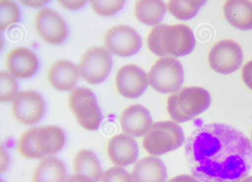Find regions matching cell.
Returning a JSON list of instances; mask_svg holds the SVG:
<instances>
[{
	"label": "cell",
	"mask_w": 252,
	"mask_h": 182,
	"mask_svg": "<svg viewBox=\"0 0 252 182\" xmlns=\"http://www.w3.org/2000/svg\"><path fill=\"white\" fill-rule=\"evenodd\" d=\"M242 78L245 84L252 89V60L248 61L242 69Z\"/></svg>",
	"instance_id": "obj_29"
},
{
	"label": "cell",
	"mask_w": 252,
	"mask_h": 182,
	"mask_svg": "<svg viewBox=\"0 0 252 182\" xmlns=\"http://www.w3.org/2000/svg\"><path fill=\"white\" fill-rule=\"evenodd\" d=\"M185 140L181 126L173 121L153 122L144 136L142 146L152 155H161L180 148Z\"/></svg>",
	"instance_id": "obj_4"
},
{
	"label": "cell",
	"mask_w": 252,
	"mask_h": 182,
	"mask_svg": "<svg viewBox=\"0 0 252 182\" xmlns=\"http://www.w3.org/2000/svg\"><path fill=\"white\" fill-rule=\"evenodd\" d=\"M5 62L9 72L18 79L32 77L38 70L39 65L36 55L25 47H17L9 51Z\"/></svg>",
	"instance_id": "obj_13"
},
{
	"label": "cell",
	"mask_w": 252,
	"mask_h": 182,
	"mask_svg": "<svg viewBox=\"0 0 252 182\" xmlns=\"http://www.w3.org/2000/svg\"><path fill=\"white\" fill-rule=\"evenodd\" d=\"M147 43L150 51L158 57H179L192 51L195 39L192 30L186 25L159 24L153 28Z\"/></svg>",
	"instance_id": "obj_2"
},
{
	"label": "cell",
	"mask_w": 252,
	"mask_h": 182,
	"mask_svg": "<svg viewBox=\"0 0 252 182\" xmlns=\"http://www.w3.org/2000/svg\"><path fill=\"white\" fill-rule=\"evenodd\" d=\"M184 69L180 61L171 57L159 58L148 73L149 83L161 93H174L184 82Z\"/></svg>",
	"instance_id": "obj_6"
},
{
	"label": "cell",
	"mask_w": 252,
	"mask_h": 182,
	"mask_svg": "<svg viewBox=\"0 0 252 182\" xmlns=\"http://www.w3.org/2000/svg\"><path fill=\"white\" fill-rule=\"evenodd\" d=\"M125 0H91L93 9L103 16H112L124 7Z\"/></svg>",
	"instance_id": "obj_27"
},
{
	"label": "cell",
	"mask_w": 252,
	"mask_h": 182,
	"mask_svg": "<svg viewBox=\"0 0 252 182\" xmlns=\"http://www.w3.org/2000/svg\"><path fill=\"white\" fill-rule=\"evenodd\" d=\"M12 114L20 123L33 125L43 117L46 105L43 97L37 91L28 90L18 91L11 101Z\"/></svg>",
	"instance_id": "obj_8"
},
{
	"label": "cell",
	"mask_w": 252,
	"mask_h": 182,
	"mask_svg": "<svg viewBox=\"0 0 252 182\" xmlns=\"http://www.w3.org/2000/svg\"><path fill=\"white\" fill-rule=\"evenodd\" d=\"M73 168L75 174L85 176L92 182L100 181L103 173L98 158L92 151L87 149H82L76 154Z\"/></svg>",
	"instance_id": "obj_21"
},
{
	"label": "cell",
	"mask_w": 252,
	"mask_h": 182,
	"mask_svg": "<svg viewBox=\"0 0 252 182\" xmlns=\"http://www.w3.org/2000/svg\"><path fill=\"white\" fill-rule=\"evenodd\" d=\"M107 154L117 166L126 167L134 164L138 155V147L134 138L125 133L113 137L109 141Z\"/></svg>",
	"instance_id": "obj_14"
},
{
	"label": "cell",
	"mask_w": 252,
	"mask_h": 182,
	"mask_svg": "<svg viewBox=\"0 0 252 182\" xmlns=\"http://www.w3.org/2000/svg\"><path fill=\"white\" fill-rule=\"evenodd\" d=\"M34 24L40 37L51 44H60L67 36L68 27L65 21L50 8L42 7L37 12Z\"/></svg>",
	"instance_id": "obj_11"
},
{
	"label": "cell",
	"mask_w": 252,
	"mask_h": 182,
	"mask_svg": "<svg viewBox=\"0 0 252 182\" xmlns=\"http://www.w3.org/2000/svg\"><path fill=\"white\" fill-rule=\"evenodd\" d=\"M49 0H20V2L25 5L32 7H40L44 5Z\"/></svg>",
	"instance_id": "obj_34"
},
{
	"label": "cell",
	"mask_w": 252,
	"mask_h": 182,
	"mask_svg": "<svg viewBox=\"0 0 252 182\" xmlns=\"http://www.w3.org/2000/svg\"><path fill=\"white\" fill-rule=\"evenodd\" d=\"M208 60L210 66L216 72L227 74L241 66L243 54L240 46L230 39L221 40L211 49Z\"/></svg>",
	"instance_id": "obj_10"
},
{
	"label": "cell",
	"mask_w": 252,
	"mask_h": 182,
	"mask_svg": "<svg viewBox=\"0 0 252 182\" xmlns=\"http://www.w3.org/2000/svg\"><path fill=\"white\" fill-rule=\"evenodd\" d=\"M65 182H92L85 176L79 174H74L66 179Z\"/></svg>",
	"instance_id": "obj_33"
},
{
	"label": "cell",
	"mask_w": 252,
	"mask_h": 182,
	"mask_svg": "<svg viewBox=\"0 0 252 182\" xmlns=\"http://www.w3.org/2000/svg\"><path fill=\"white\" fill-rule=\"evenodd\" d=\"M35 139L38 147L45 156L53 155L59 152L65 142L63 131L55 125L37 127Z\"/></svg>",
	"instance_id": "obj_19"
},
{
	"label": "cell",
	"mask_w": 252,
	"mask_h": 182,
	"mask_svg": "<svg viewBox=\"0 0 252 182\" xmlns=\"http://www.w3.org/2000/svg\"><path fill=\"white\" fill-rule=\"evenodd\" d=\"M251 90H252V89Z\"/></svg>",
	"instance_id": "obj_37"
},
{
	"label": "cell",
	"mask_w": 252,
	"mask_h": 182,
	"mask_svg": "<svg viewBox=\"0 0 252 182\" xmlns=\"http://www.w3.org/2000/svg\"><path fill=\"white\" fill-rule=\"evenodd\" d=\"M206 0H169L167 8L176 18L186 21L195 17Z\"/></svg>",
	"instance_id": "obj_23"
},
{
	"label": "cell",
	"mask_w": 252,
	"mask_h": 182,
	"mask_svg": "<svg viewBox=\"0 0 252 182\" xmlns=\"http://www.w3.org/2000/svg\"><path fill=\"white\" fill-rule=\"evenodd\" d=\"M79 76L78 67L66 60H60L53 63L47 74L50 85L54 89L61 91L73 89Z\"/></svg>",
	"instance_id": "obj_16"
},
{
	"label": "cell",
	"mask_w": 252,
	"mask_h": 182,
	"mask_svg": "<svg viewBox=\"0 0 252 182\" xmlns=\"http://www.w3.org/2000/svg\"><path fill=\"white\" fill-rule=\"evenodd\" d=\"M101 182H133L131 175L124 167L113 166L102 174Z\"/></svg>",
	"instance_id": "obj_28"
},
{
	"label": "cell",
	"mask_w": 252,
	"mask_h": 182,
	"mask_svg": "<svg viewBox=\"0 0 252 182\" xmlns=\"http://www.w3.org/2000/svg\"><path fill=\"white\" fill-rule=\"evenodd\" d=\"M68 104L78 123L89 131L97 129L103 116L94 92L86 87H76L70 91Z\"/></svg>",
	"instance_id": "obj_5"
},
{
	"label": "cell",
	"mask_w": 252,
	"mask_h": 182,
	"mask_svg": "<svg viewBox=\"0 0 252 182\" xmlns=\"http://www.w3.org/2000/svg\"><path fill=\"white\" fill-rule=\"evenodd\" d=\"M240 182H252V176L244 178Z\"/></svg>",
	"instance_id": "obj_35"
},
{
	"label": "cell",
	"mask_w": 252,
	"mask_h": 182,
	"mask_svg": "<svg viewBox=\"0 0 252 182\" xmlns=\"http://www.w3.org/2000/svg\"><path fill=\"white\" fill-rule=\"evenodd\" d=\"M120 121L124 133L135 137L144 136L153 123L149 111L138 104L127 107L123 112Z\"/></svg>",
	"instance_id": "obj_15"
},
{
	"label": "cell",
	"mask_w": 252,
	"mask_h": 182,
	"mask_svg": "<svg viewBox=\"0 0 252 182\" xmlns=\"http://www.w3.org/2000/svg\"><path fill=\"white\" fill-rule=\"evenodd\" d=\"M211 102L210 94L205 89L196 86L184 87L169 95L167 110L173 121L182 123L204 112Z\"/></svg>",
	"instance_id": "obj_3"
},
{
	"label": "cell",
	"mask_w": 252,
	"mask_h": 182,
	"mask_svg": "<svg viewBox=\"0 0 252 182\" xmlns=\"http://www.w3.org/2000/svg\"><path fill=\"white\" fill-rule=\"evenodd\" d=\"M116 85L123 96L135 99L140 96L149 85L147 73L140 67L128 64L119 68L116 75Z\"/></svg>",
	"instance_id": "obj_12"
},
{
	"label": "cell",
	"mask_w": 252,
	"mask_h": 182,
	"mask_svg": "<svg viewBox=\"0 0 252 182\" xmlns=\"http://www.w3.org/2000/svg\"><path fill=\"white\" fill-rule=\"evenodd\" d=\"M131 175L133 182H166L167 178L164 164L159 158L154 155L138 160Z\"/></svg>",
	"instance_id": "obj_17"
},
{
	"label": "cell",
	"mask_w": 252,
	"mask_h": 182,
	"mask_svg": "<svg viewBox=\"0 0 252 182\" xmlns=\"http://www.w3.org/2000/svg\"><path fill=\"white\" fill-rule=\"evenodd\" d=\"M228 22L241 30L252 29V2L249 0H227L223 7Z\"/></svg>",
	"instance_id": "obj_20"
},
{
	"label": "cell",
	"mask_w": 252,
	"mask_h": 182,
	"mask_svg": "<svg viewBox=\"0 0 252 182\" xmlns=\"http://www.w3.org/2000/svg\"><path fill=\"white\" fill-rule=\"evenodd\" d=\"M112 66L111 54L104 48L98 47L90 48L84 54L78 68L81 77L88 84L95 85L107 78Z\"/></svg>",
	"instance_id": "obj_7"
},
{
	"label": "cell",
	"mask_w": 252,
	"mask_h": 182,
	"mask_svg": "<svg viewBox=\"0 0 252 182\" xmlns=\"http://www.w3.org/2000/svg\"><path fill=\"white\" fill-rule=\"evenodd\" d=\"M18 83L16 78L6 71L0 72V101H12L17 93Z\"/></svg>",
	"instance_id": "obj_26"
},
{
	"label": "cell",
	"mask_w": 252,
	"mask_h": 182,
	"mask_svg": "<svg viewBox=\"0 0 252 182\" xmlns=\"http://www.w3.org/2000/svg\"><path fill=\"white\" fill-rule=\"evenodd\" d=\"M10 160L9 155L2 146L0 147V172L5 171Z\"/></svg>",
	"instance_id": "obj_32"
},
{
	"label": "cell",
	"mask_w": 252,
	"mask_h": 182,
	"mask_svg": "<svg viewBox=\"0 0 252 182\" xmlns=\"http://www.w3.org/2000/svg\"><path fill=\"white\" fill-rule=\"evenodd\" d=\"M106 50L111 54L122 57L136 54L141 49L142 39L131 27L118 25L112 27L104 37Z\"/></svg>",
	"instance_id": "obj_9"
},
{
	"label": "cell",
	"mask_w": 252,
	"mask_h": 182,
	"mask_svg": "<svg viewBox=\"0 0 252 182\" xmlns=\"http://www.w3.org/2000/svg\"><path fill=\"white\" fill-rule=\"evenodd\" d=\"M63 7L68 10H75L83 7L87 0H58Z\"/></svg>",
	"instance_id": "obj_30"
},
{
	"label": "cell",
	"mask_w": 252,
	"mask_h": 182,
	"mask_svg": "<svg viewBox=\"0 0 252 182\" xmlns=\"http://www.w3.org/2000/svg\"><path fill=\"white\" fill-rule=\"evenodd\" d=\"M167 182H199L194 176L188 174H182L177 176Z\"/></svg>",
	"instance_id": "obj_31"
},
{
	"label": "cell",
	"mask_w": 252,
	"mask_h": 182,
	"mask_svg": "<svg viewBox=\"0 0 252 182\" xmlns=\"http://www.w3.org/2000/svg\"><path fill=\"white\" fill-rule=\"evenodd\" d=\"M167 11L166 4L162 0H138L134 13L143 24L153 26L161 22Z\"/></svg>",
	"instance_id": "obj_22"
},
{
	"label": "cell",
	"mask_w": 252,
	"mask_h": 182,
	"mask_svg": "<svg viewBox=\"0 0 252 182\" xmlns=\"http://www.w3.org/2000/svg\"><path fill=\"white\" fill-rule=\"evenodd\" d=\"M37 130V127H35L26 130L21 135L18 141V150L26 158L40 159L45 156L36 142Z\"/></svg>",
	"instance_id": "obj_24"
},
{
	"label": "cell",
	"mask_w": 252,
	"mask_h": 182,
	"mask_svg": "<svg viewBox=\"0 0 252 182\" xmlns=\"http://www.w3.org/2000/svg\"><path fill=\"white\" fill-rule=\"evenodd\" d=\"M21 12L17 3L13 0H0V30H5L11 25L19 22Z\"/></svg>",
	"instance_id": "obj_25"
},
{
	"label": "cell",
	"mask_w": 252,
	"mask_h": 182,
	"mask_svg": "<svg viewBox=\"0 0 252 182\" xmlns=\"http://www.w3.org/2000/svg\"><path fill=\"white\" fill-rule=\"evenodd\" d=\"M185 155L191 172L202 182H238L252 166V144L235 127L202 124L187 139Z\"/></svg>",
	"instance_id": "obj_1"
},
{
	"label": "cell",
	"mask_w": 252,
	"mask_h": 182,
	"mask_svg": "<svg viewBox=\"0 0 252 182\" xmlns=\"http://www.w3.org/2000/svg\"><path fill=\"white\" fill-rule=\"evenodd\" d=\"M67 172L63 161L55 156L42 159L34 169L32 182H65Z\"/></svg>",
	"instance_id": "obj_18"
},
{
	"label": "cell",
	"mask_w": 252,
	"mask_h": 182,
	"mask_svg": "<svg viewBox=\"0 0 252 182\" xmlns=\"http://www.w3.org/2000/svg\"></svg>",
	"instance_id": "obj_36"
}]
</instances>
